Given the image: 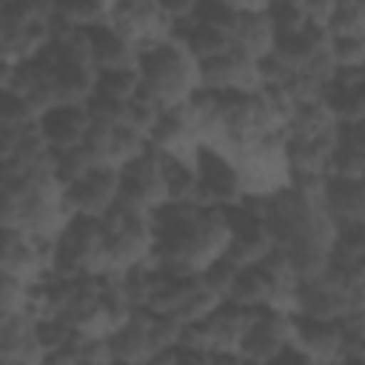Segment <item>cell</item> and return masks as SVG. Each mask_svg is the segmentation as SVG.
Returning <instances> with one entry per match:
<instances>
[{"label":"cell","instance_id":"cell-19","mask_svg":"<svg viewBox=\"0 0 365 365\" xmlns=\"http://www.w3.org/2000/svg\"><path fill=\"white\" fill-rule=\"evenodd\" d=\"M34 123L37 114L23 97H17L14 91H0V128H26Z\"/></svg>","mask_w":365,"mask_h":365},{"label":"cell","instance_id":"cell-17","mask_svg":"<svg viewBox=\"0 0 365 365\" xmlns=\"http://www.w3.org/2000/svg\"><path fill=\"white\" fill-rule=\"evenodd\" d=\"M240 265L237 262H231L225 254L220 257V259H214L211 265H205L202 271H200V279H202V285L211 291V294H217L222 302L231 297V291H234V282H237V277H240Z\"/></svg>","mask_w":365,"mask_h":365},{"label":"cell","instance_id":"cell-2","mask_svg":"<svg viewBox=\"0 0 365 365\" xmlns=\"http://www.w3.org/2000/svg\"><path fill=\"white\" fill-rule=\"evenodd\" d=\"M51 271L57 277H66V279L111 274L108 251H106V231H103L100 217L74 214L66 222V228L57 234Z\"/></svg>","mask_w":365,"mask_h":365},{"label":"cell","instance_id":"cell-4","mask_svg":"<svg viewBox=\"0 0 365 365\" xmlns=\"http://www.w3.org/2000/svg\"><path fill=\"white\" fill-rule=\"evenodd\" d=\"M194 165H197V177H200V188H197L194 202L200 208H228L245 197L240 168L220 148L200 145Z\"/></svg>","mask_w":365,"mask_h":365},{"label":"cell","instance_id":"cell-22","mask_svg":"<svg viewBox=\"0 0 365 365\" xmlns=\"http://www.w3.org/2000/svg\"><path fill=\"white\" fill-rule=\"evenodd\" d=\"M334 251H339V254H345L351 259H365V222L336 225Z\"/></svg>","mask_w":365,"mask_h":365},{"label":"cell","instance_id":"cell-6","mask_svg":"<svg viewBox=\"0 0 365 365\" xmlns=\"http://www.w3.org/2000/svg\"><path fill=\"white\" fill-rule=\"evenodd\" d=\"M120 197V168L94 165L80 182L66 188V202L71 214L103 217Z\"/></svg>","mask_w":365,"mask_h":365},{"label":"cell","instance_id":"cell-18","mask_svg":"<svg viewBox=\"0 0 365 365\" xmlns=\"http://www.w3.org/2000/svg\"><path fill=\"white\" fill-rule=\"evenodd\" d=\"M268 17L274 23L277 37L279 34H297V31L308 29V17H305L302 3H268Z\"/></svg>","mask_w":365,"mask_h":365},{"label":"cell","instance_id":"cell-5","mask_svg":"<svg viewBox=\"0 0 365 365\" xmlns=\"http://www.w3.org/2000/svg\"><path fill=\"white\" fill-rule=\"evenodd\" d=\"M200 88L257 94L262 88V77H259L257 60H251L242 51L231 48V51H225L220 57H211V60L200 63Z\"/></svg>","mask_w":365,"mask_h":365},{"label":"cell","instance_id":"cell-11","mask_svg":"<svg viewBox=\"0 0 365 365\" xmlns=\"http://www.w3.org/2000/svg\"><path fill=\"white\" fill-rule=\"evenodd\" d=\"M88 43H91V57H94L97 71L137 68V63H140L137 48L120 31H114L108 23L88 29Z\"/></svg>","mask_w":365,"mask_h":365},{"label":"cell","instance_id":"cell-12","mask_svg":"<svg viewBox=\"0 0 365 365\" xmlns=\"http://www.w3.org/2000/svg\"><path fill=\"white\" fill-rule=\"evenodd\" d=\"M277 297V285L274 279L259 268V265H248L240 271L237 282H234V291L225 302H234V305H245V308H262V305H271Z\"/></svg>","mask_w":365,"mask_h":365},{"label":"cell","instance_id":"cell-16","mask_svg":"<svg viewBox=\"0 0 365 365\" xmlns=\"http://www.w3.org/2000/svg\"><path fill=\"white\" fill-rule=\"evenodd\" d=\"M328 34L331 37H365V0L336 3Z\"/></svg>","mask_w":365,"mask_h":365},{"label":"cell","instance_id":"cell-7","mask_svg":"<svg viewBox=\"0 0 365 365\" xmlns=\"http://www.w3.org/2000/svg\"><path fill=\"white\" fill-rule=\"evenodd\" d=\"M237 23L231 31V43L251 60H262L274 51L277 31L268 17V3H234Z\"/></svg>","mask_w":365,"mask_h":365},{"label":"cell","instance_id":"cell-21","mask_svg":"<svg viewBox=\"0 0 365 365\" xmlns=\"http://www.w3.org/2000/svg\"><path fill=\"white\" fill-rule=\"evenodd\" d=\"M336 68H365V37H331Z\"/></svg>","mask_w":365,"mask_h":365},{"label":"cell","instance_id":"cell-3","mask_svg":"<svg viewBox=\"0 0 365 365\" xmlns=\"http://www.w3.org/2000/svg\"><path fill=\"white\" fill-rule=\"evenodd\" d=\"M117 202H123V205H128L140 214H151L154 208L168 202L163 154L151 143L140 157H134L131 163H125L120 168V197H117Z\"/></svg>","mask_w":365,"mask_h":365},{"label":"cell","instance_id":"cell-9","mask_svg":"<svg viewBox=\"0 0 365 365\" xmlns=\"http://www.w3.org/2000/svg\"><path fill=\"white\" fill-rule=\"evenodd\" d=\"M40 134L46 137L51 151H66L74 145H83L91 128V114L86 106H54L40 120Z\"/></svg>","mask_w":365,"mask_h":365},{"label":"cell","instance_id":"cell-15","mask_svg":"<svg viewBox=\"0 0 365 365\" xmlns=\"http://www.w3.org/2000/svg\"><path fill=\"white\" fill-rule=\"evenodd\" d=\"M143 86V77H140V68H117V71H100L97 74V88L100 94H108L120 103H128L137 97Z\"/></svg>","mask_w":365,"mask_h":365},{"label":"cell","instance_id":"cell-8","mask_svg":"<svg viewBox=\"0 0 365 365\" xmlns=\"http://www.w3.org/2000/svg\"><path fill=\"white\" fill-rule=\"evenodd\" d=\"M294 348L302 351L314 365H339L345 359L342 328L328 319H308L297 314V336Z\"/></svg>","mask_w":365,"mask_h":365},{"label":"cell","instance_id":"cell-23","mask_svg":"<svg viewBox=\"0 0 365 365\" xmlns=\"http://www.w3.org/2000/svg\"><path fill=\"white\" fill-rule=\"evenodd\" d=\"M29 305V282L3 277V291H0V314L3 317H14V314H26Z\"/></svg>","mask_w":365,"mask_h":365},{"label":"cell","instance_id":"cell-1","mask_svg":"<svg viewBox=\"0 0 365 365\" xmlns=\"http://www.w3.org/2000/svg\"><path fill=\"white\" fill-rule=\"evenodd\" d=\"M137 68L143 77V88L163 108L185 103L200 88V63L177 40H165L140 54Z\"/></svg>","mask_w":365,"mask_h":365},{"label":"cell","instance_id":"cell-10","mask_svg":"<svg viewBox=\"0 0 365 365\" xmlns=\"http://www.w3.org/2000/svg\"><path fill=\"white\" fill-rule=\"evenodd\" d=\"M322 208L334 225L365 222V180L328 177L322 191Z\"/></svg>","mask_w":365,"mask_h":365},{"label":"cell","instance_id":"cell-14","mask_svg":"<svg viewBox=\"0 0 365 365\" xmlns=\"http://www.w3.org/2000/svg\"><path fill=\"white\" fill-rule=\"evenodd\" d=\"M51 157H54V174H57V180L66 188L74 185V182H80L94 165H100L86 143L83 145H74V148H66V151H51Z\"/></svg>","mask_w":365,"mask_h":365},{"label":"cell","instance_id":"cell-13","mask_svg":"<svg viewBox=\"0 0 365 365\" xmlns=\"http://www.w3.org/2000/svg\"><path fill=\"white\" fill-rule=\"evenodd\" d=\"M114 3H91V0H74V3H57V17L71 29H94L106 26L111 17Z\"/></svg>","mask_w":365,"mask_h":365},{"label":"cell","instance_id":"cell-20","mask_svg":"<svg viewBox=\"0 0 365 365\" xmlns=\"http://www.w3.org/2000/svg\"><path fill=\"white\" fill-rule=\"evenodd\" d=\"M197 23H205V26H214L225 34L234 31V23H237V11H234V3H220V0H205V3H197L194 6V14H191Z\"/></svg>","mask_w":365,"mask_h":365}]
</instances>
